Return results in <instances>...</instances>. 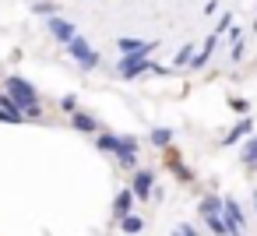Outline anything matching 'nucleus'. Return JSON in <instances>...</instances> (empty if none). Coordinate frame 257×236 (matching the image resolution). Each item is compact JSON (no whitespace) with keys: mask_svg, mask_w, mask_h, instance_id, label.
Listing matches in <instances>:
<instances>
[{"mask_svg":"<svg viewBox=\"0 0 257 236\" xmlns=\"http://www.w3.org/2000/svg\"><path fill=\"white\" fill-rule=\"evenodd\" d=\"M253 25H257V22H253Z\"/></svg>","mask_w":257,"mask_h":236,"instance_id":"412c9836","label":"nucleus"},{"mask_svg":"<svg viewBox=\"0 0 257 236\" xmlns=\"http://www.w3.org/2000/svg\"><path fill=\"white\" fill-rule=\"evenodd\" d=\"M74 127H78V131H95V120H92L88 113H74Z\"/></svg>","mask_w":257,"mask_h":236,"instance_id":"4468645a","label":"nucleus"},{"mask_svg":"<svg viewBox=\"0 0 257 236\" xmlns=\"http://www.w3.org/2000/svg\"><path fill=\"white\" fill-rule=\"evenodd\" d=\"M253 204H257V194H253Z\"/></svg>","mask_w":257,"mask_h":236,"instance_id":"aec40b11","label":"nucleus"},{"mask_svg":"<svg viewBox=\"0 0 257 236\" xmlns=\"http://www.w3.org/2000/svg\"><path fill=\"white\" fill-rule=\"evenodd\" d=\"M134 194L145 201L148 194H152V173L148 169H141V173H134Z\"/></svg>","mask_w":257,"mask_h":236,"instance_id":"6e6552de","label":"nucleus"},{"mask_svg":"<svg viewBox=\"0 0 257 236\" xmlns=\"http://www.w3.org/2000/svg\"><path fill=\"white\" fill-rule=\"evenodd\" d=\"M50 36H53L57 43H64V46H71V43L78 39L74 25H71V22H64V18H50Z\"/></svg>","mask_w":257,"mask_h":236,"instance_id":"39448f33","label":"nucleus"},{"mask_svg":"<svg viewBox=\"0 0 257 236\" xmlns=\"http://www.w3.org/2000/svg\"><path fill=\"white\" fill-rule=\"evenodd\" d=\"M225 218L236 225V232H243V225H246V218H243V211H239V204L232 201V197H225Z\"/></svg>","mask_w":257,"mask_h":236,"instance_id":"1a4fd4ad","label":"nucleus"},{"mask_svg":"<svg viewBox=\"0 0 257 236\" xmlns=\"http://www.w3.org/2000/svg\"><path fill=\"white\" fill-rule=\"evenodd\" d=\"M243 57V32H232V60Z\"/></svg>","mask_w":257,"mask_h":236,"instance_id":"dca6fc26","label":"nucleus"},{"mask_svg":"<svg viewBox=\"0 0 257 236\" xmlns=\"http://www.w3.org/2000/svg\"><path fill=\"white\" fill-rule=\"evenodd\" d=\"M0 120H8V124H22V109L11 95H0Z\"/></svg>","mask_w":257,"mask_h":236,"instance_id":"0eeeda50","label":"nucleus"},{"mask_svg":"<svg viewBox=\"0 0 257 236\" xmlns=\"http://www.w3.org/2000/svg\"><path fill=\"white\" fill-rule=\"evenodd\" d=\"M239 159H243L246 166H257V138H250V141L243 145V152H239Z\"/></svg>","mask_w":257,"mask_h":236,"instance_id":"f8f14e48","label":"nucleus"},{"mask_svg":"<svg viewBox=\"0 0 257 236\" xmlns=\"http://www.w3.org/2000/svg\"><path fill=\"white\" fill-rule=\"evenodd\" d=\"M131 204H134V190H120L116 194V201H113V218H127L131 215Z\"/></svg>","mask_w":257,"mask_h":236,"instance_id":"423d86ee","label":"nucleus"},{"mask_svg":"<svg viewBox=\"0 0 257 236\" xmlns=\"http://www.w3.org/2000/svg\"><path fill=\"white\" fill-rule=\"evenodd\" d=\"M152 50H155V43L148 39L141 53H131V57H123V60H120V67H116V74H120V78H138V74H145L148 67L155 71V64H148V53H152Z\"/></svg>","mask_w":257,"mask_h":236,"instance_id":"f257e3e1","label":"nucleus"},{"mask_svg":"<svg viewBox=\"0 0 257 236\" xmlns=\"http://www.w3.org/2000/svg\"><path fill=\"white\" fill-rule=\"evenodd\" d=\"M250 131H253V120H239V124L225 134V145H236V141H239V138H246Z\"/></svg>","mask_w":257,"mask_h":236,"instance_id":"9b49d317","label":"nucleus"},{"mask_svg":"<svg viewBox=\"0 0 257 236\" xmlns=\"http://www.w3.org/2000/svg\"><path fill=\"white\" fill-rule=\"evenodd\" d=\"M229 25H232V15H222V22H218V29H215V36H222V32H225Z\"/></svg>","mask_w":257,"mask_h":236,"instance_id":"a211bd4d","label":"nucleus"},{"mask_svg":"<svg viewBox=\"0 0 257 236\" xmlns=\"http://www.w3.org/2000/svg\"><path fill=\"white\" fill-rule=\"evenodd\" d=\"M169 141H173V134H169V131H162V127H155V131H152V145H159V148H166Z\"/></svg>","mask_w":257,"mask_h":236,"instance_id":"2eb2a0df","label":"nucleus"},{"mask_svg":"<svg viewBox=\"0 0 257 236\" xmlns=\"http://www.w3.org/2000/svg\"><path fill=\"white\" fill-rule=\"evenodd\" d=\"M120 225H123V232H141V229H145V222H141V215H127V218H123Z\"/></svg>","mask_w":257,"mask_h":236,"instance_id":"ddd939ff","label":"nucleus"},{"mask_svg":"<svg viewBox=\"0 0 257 236\" xmlns=\"http://www.w3.org/2000/svg\"><path fill=\"white\" fill-rule=\"evenodd\" d=\"M190 53H194V46H183V50L176 53V67H183V64L190 60Z\"/></svg>","mask_w":257,"mask_h":236,"instance_id":"f3484780","label":"nucleus"},{"mask_svg":"<svg viewBox=\"0 0 257 236\" xmlns=\"http://www.w3.org/2000/svg\"><path fill=\"white\" fill-rule=\"evenodd\" d=\"M99 148H102V152H113V155H120V162L134 166V152H138V141H134V138H116V134H102V138H99Z\"/></svg>","mask_w":257,"mask_h":236,"instance_id":"f03ea898","label":"nucleus"},{"mask_svg":"<svg viewBox=\"0 0 257 236\" xmlns=\"http://www.w3.org/2000/svg\"><path fill=\"white\" fill-rule=\"evenodd\" d=\"M218 39H222V36H208V39H204V46H201V53H197V57H194V64H190L194 71L208 64V57H211V50H215V43H218Z\"/></svg>","mask_w":257,"mask_h":236,"instance_id":"9d476101","label":"nucleus"},{"mask_svg":"<svg viewBox=\"0 0 257 236\" xmlns=\"http://www.w3.org/2000/svg\"><path fill=\"white\" fill-rule=\"evenodd\" d=\"M67 50H71V57H74V60H78V64L85 67V71H92V67L99 64V53H95V50L88 46V39H85V36H78V39H74V43H71Z\"/></svg>","mask_w":257,"mask_h":236,"instance_id":"20e7f679","label":"nucleus"},{"mask_svg":"<svg viewBox=\"0 0 257 236\" xmlns=\"http://www.w3.org/2000/svg\"><path fill=\"white\" fill-rule=\"evenodd\" d=\"M8 92L18 106H25L29 113H36V88L25 81V78H8Z\"/></svg>","mask_w":257,"mask_h":236,"instance_id":"7ed1b4c3","label":"nucleus"},{"mask_svg":"<svg viewBox=\"0 0 257 236\" xmlns=\"http://www.w3.org/2000/svg\"><path fill=\"white\" fill-rule=\"evenodd\" d=\"M176 232H180V236H197V229H190V225H180Z\"/></svg>","mask_w":257,"mask_h":236,"instance_id":"6ab92c4d","label":"nucleus"}]
</instances>
